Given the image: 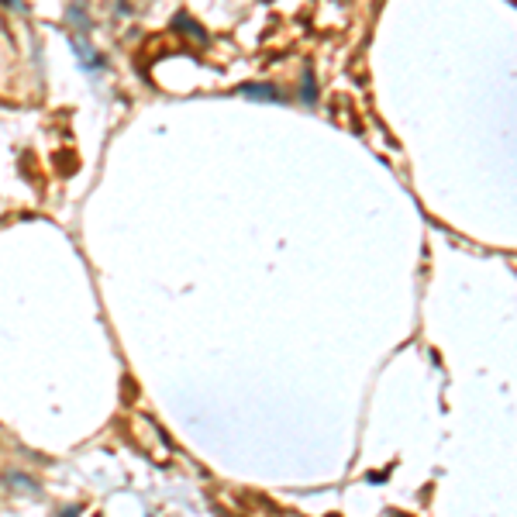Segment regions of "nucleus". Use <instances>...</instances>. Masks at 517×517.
Here are the masks:
<instances>
[{
    "instance_id": "nucleus-8",
    "label": "nucleus",
    "mask_w": 517,
    "mask_h": 517,
    "mask_svg": "<svg viewBox=\"0 0 517 517\" xmlns=\"http://www.w3.org/2000/svg\"><path fill=\"white\" fill-rule=\"evenodd\" d=\"M0 3H3V7H10V10H17V7H21V0H0Z\"/></svg>"
},
{
    "instance_id": "nucleus-1",
    "label": "nucleus",
    "mask_w": 517,
    "mask_h": 517,
    "mask_svg": "<svg viewBox=\"0 0 517 517\" xmlns=\"http://www.w3.org/2000/svg\"><path fill=\"white\" fill-rule=\"evenodd\" d=\"M238 94L248 97V101H259V103H287L283 90H280L276 83H241Z\"/></svg>"
},
{
    "instance_id": "nucleus-4",
    "label": "nucleus",
    "mask_w": 517,
    "mask_h": 517,
    "mask_svg": "<svg viewBox=\"0 0 517 517\" xmlns=\"http://www.w3.org/2000/svg\"><path fill=\"white\" fill-rule=\"evenodd\" d=\"M300 101L304 103H314L317 101V80H314V73L304 69V87H300Z\"/></svg>"
},
{
    "instance_id": "nucleus-3",
    "label": "nucleus",
    "mask_w": 517,
    "mask_h": 517,
    "mask_svg": "<svg viewBox=\"0 0 517 517\" xmlns=\"http://www.w3.org/2000/svg\"><path fill=\"white\" fill-rule=\"evenodd\" d=\"M173 28H180V31H190V35H197V38H207V31L190 17V14H176V21H173Z\"/></svg>"
},
{
    "instance_id": "nucleus-6",
    "label": "nucleus",
    "mask_w": 517,
    "mask_h": 517,
    "mask_svg": "<svg viewBox=\"0 0 517 517\" xmlns=\"http://www.w3.org/2000/svg\"><path fill=\"white\" fill-rule=\"evenodd\" d=\"M10 486H21V490H38L35 483H28V476H21V473H14L10 476Z\"/></svg>"
},
{
    "instance_id": "nucleus-2",
    "label": "nucleus",
    "mask_w": 517,
    "mask_h": 517,
    "mask_svg": "<svg viewBox=\"0 0 517 517\" xmlns=\"http://www.w3.org/2000/svg\"><path fill=\"white\" fill-rule=\"evenodd\" d=\"M69 45H73V52L80 56V62H83V69H87V73H101V69H103V56L97 52V49H87V42H83L80 35H73V38H69Z\"/></svg>"
},
{
    "instance_id": "nucleus-5",
    "label": "nucleus",
    "mask_w": 517,
    "mask_h": 517,
    "mask_svg": "<svg viewBox=\"0 0 517 517\" xmlns=\"http://www.w3.org/2000/svg\"><path fill=\"white\" fill-rule=\"evenodd\" d=\"M69 21H76L80 28H87V24H90V21H87V14H83V7H76V3L69 7Z\"/></svg>"
},
{
    "instance_id": "nucleus-7",
    "label": "nucleus",
    "mask_w": 517,
    "mask_h": 517,
    "mask_svg": "<svg viewBox=\"0 0 517 517\" xmlns=\"http://www.w3.org/2000/svg\"><path fill=\"white\" fill-rule=\"evenodd\" d=\"M62 517H80V507H66V511H62Z\"/></svg>"
}]
</instances>
